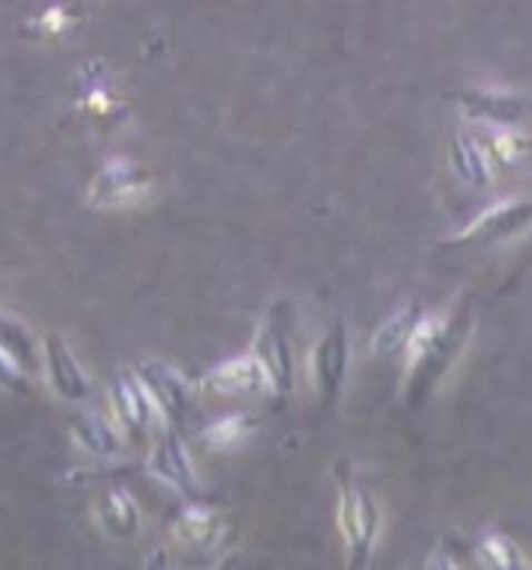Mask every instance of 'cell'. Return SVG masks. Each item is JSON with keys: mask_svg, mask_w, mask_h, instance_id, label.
Instances as JSON below:
<instances>
[{"mask_svg": "<svg viewBox=\"0 0 532 570\" xmlns=\"http://www.w3.org/2000/svg\"><path fill=\"white\" fill-rule=\"evenodd\" d=\"M473 330L470 307H461V314L449 320L423 317L416 323L414 336L407 342V380H404V404L420 407L430 399L435 383L449 373V367L464 352L466 338Z\"/></svg>", "mask_w": 532, "mask_h": 570, "instance_id": "1", "label": "cell"}, {"mask_svg": "<svg viewBox=\"0 0 532 570\" xmlns=\"http://www.w3.org/2000/svg\"><path fill=\"white\" fill-rule=\"evenodd\" d=\"M335 480H338V530L345 537L348 564L366 568L380 537V504L351 476L345 461L335 468Z\"/></svg>", "mask_w": 532, "mask_h": 570, "instance_id": "2", "label": "cell"}, {"mask_svg": "<svg viewBox=\"0 0 532 570\" xmlns=\"http://www.w3.org/2000/svg\"><path fill=\"white\" fill-rule=\"evenodd\" d=\"M288 330H292L288 304H273L260 333H257V342H254V354L260 357L266 376H269V389L276 395H292V389H295V348H292Z\"/></svg>", "mask_w": 532, "mask_h": 570, "instance_id": "3", "label": "cell"}, {"mask_svg": "<svg viewBox=\"0 0 532 570\" xmlns=\"http://www.w3.org/2000/svg\"><path fill=\"white\" fill-rule=\"evenodd\" d=\"M150 185L154 183H150L148 169L126 160V157H114L91 179L88 204L98 210H122V207H132L141 198H148Z\"/></svg>", "mask_w": 532, "mask_h": 570, "instance_id": "4", "label": "cell"}, {"mask_svg": "<svg viewBox=\"0 0 532 570\" xmlns=\"http://www.w3.org/2000/svg\"><path fill=\"white\" fill-rule=\"evenodd\" d=\"M141 376V383L150 392V399L157 404V414L167 420L169 426L183 430L188 411H191V383L185 380L176 367H169L167 361H145L135 370Z\"/></svg>", "mask_w": 532, "mask_h": 570, "instance_id": "5", "label": "cell"}, {"mask_svg": "<svg viewBox=\"0 0 532 570\" xmlns=\"http://www.w3.org/2000/svg\"><path fill=\"white\" fill-rule=\"evenodd\" d=\"M532 223V202H501L483 210L466 229L445 242V248H470V245H492L504 242Z\"/></svg>", "mask_w": 532, "mask_h": 570, "instance_id": "6", "label": "cell"}, {"mask_svg": "<svg viewBox=\"0 0 532 570\" xmlns=\"http://www.w3.org/2000/svg\"><path fill=\"white\" fill-rule=\"evenodd\" d=\"M148 473L157 476L160 483H167L169 489H176L188 502H198L200 499L198 473H195V464H191L188 449H185V442L176 433V426H169L167 433L157 439V445L150 449Z\"/></svg>", "mask_w": 532, "mask_h": 570, "instance_id": "7", "label": "cell"}, {"mask_svg": "<svg viewBox=\"0 0 532 570\" xmlns=\"http://www.w3.org/2000/svg\"><path fill=\"white\" fill-rule=\"evenodd\" d=\"M311 370H314V386L319 402L335 404L345 386V373H348V326L335 323L326 336L316 342L311 354Z\"/></svg>", "mask_w": 532, "mask_h": 570, "instance_id": "8", "label": "cell"}, {"mask_svg": "<svg viewBox=\"0 0 532 570\" xmlns=\"http://www.w3.org/2000/svg\"><path fill=\"white\" fill-rule=\"evenodd\" d=\"M45 352V370H48L50 389L67 399V402H85L91 395V380L82 370V364L76 361V354L67 345V338H60L57 333H50L41 345Z\"/></svg>", "mask_w": 532, "mask_h": 570, "instance_id": "9", "label": "cell"}, {"mask_svg": "<svg viewBox=\"0 0 532 570\" xmlns=\"http://www.w3.org/2000/svg\"><path fill=\"white\" fill-rule=\"evenodd\" d=\"M110 402H114V411H117L119 426L129 436H148L157 404H154V399H150V392L145 389L138 373H119L117 380H114V386H110Z\"/></svg>", "mask_w": 532, "mask_h": 570, "instance_id": "10", "label": "cell"}, {"mask_svg": "<svg viewBox=\"0 0 532 570\" xmlns=\"http://www.w3.org/2000/svg\"><path fill=\"white\" fill-rule=\"evenodd\" d=\"M454 101L461 104L470 119H480L499 129H514L516 122L526 117V101L514 95V91H501V88H473V91H461L454 95Z\"/></svg>", "mask_w": 532, "mask_h": 570, "instance_id": "11", "label": "cell"}, {"mask_svg": "<svg viewBox=\"0 0 532 570\" xmlns=\"http://www.w3.org/2000/svg\"><path fill=\"white\" fill-rule=\"evenodd\" d=\"M204 389L214 395H260L269 389V376L257 354H245L210 370L204 376Z\"/></svg>", "mask_w": 532, "mask_h": 570, "instance_id": "12", "label": "cell"}, {"mask_svg": "<svg viewBox=\"0 0 532 570\" xmlns=\"http://www.w3.org/2000/svg\"><path fill=\"white\" fill-rule=\"evenodd\" d=\"M98 523L104 533L114 539H135L141 530V511L138 502L126 489L110 487L100 492L98 499Z\"/></svg>", "mask_w": 532, "mask_h": 570, "instance_id": "13", "label": "cell"}, {"mask_svg": "<svg viewBox=\"0 0 532 570\" xmlns=\"http://www.w3.org/2000/svg\"><path fill=\"white\" fill-rule=\"evenodd\" d=\"M69 433L76 439V445L88 452L91 458H117L122 452V439L119 430L98 411H82L69 423Z\"/></svg>", "mask_w": 532, "mask_h": 570, "instance_id": "14", "label": "cell"}, {"mask_svg": "<svg viewBox=\"0 0 532 570\" xmlns=\"http://www.w3.org/2000/svg\"><path fill=\"white\" fill-rule=\"evenodd\" d=\"M173 537L191 549H214L226 537V520L219 518L214 508H185L179 518L173 520Z\"/></svg>", "mask_w": 532, "mask_h": 570, "instance_id": "15", "label": "cell"}, {"mask_svg": "<svg viewBox=\"0 0 532 570\" xmlns=\"http://www.w3.org/2000/svg\"><path fill=\"white\" fill-rule=\"evenodd\" d=\"M449 157L454 176H457L466 188H485V185L492 183V169H489L485 151L466 132L451 135Z\"/></svg>", "mask_w": 532, "mask_h": 570, "instance_id": "16", "label": "cell"}, {"mask_svg": "<svg viewBox=\"0 0 532 570\" xmlns=\"http://www.w3.org/2000/svg\"><path fill=\"white\" fill-rule=\"evenodd\" d=\"M426 317L423 314V307H404L398 314H392V317L385 320L383 326L376 330V336H373V345H370V352L376 354V357H388V354H398L407 348V342L414 336L416 323Z\"/></svg>", "mask_w": 532, "mask_h": 570, "instance_id": "17", "label": "cell"}, {"mask_svg": "<svg viewBox=\"0 0 532 570\" xmlns=\"http://www.w3.org/2000/svg\"><path fill=\"white\" fill-rule=\"evenodd\" d=\"M257 426H260V420L254 417L250 411H245V414H229V417L210 423L200 433V442L210 452H233V449H238L242 442H248L257 433Z\"/></svg>", "mask_w": 532, "mask_h": 570, "instance_id": "18", "label": "cell"}, {"mask_svg": "<svg viewBox=\"0 0 532 570\" xmlns=\"http://www.w3.org/2000/svg\"><path fill=\"white\" fill-rule=\"evenodd\" d=\"M0 352L7 354L13 364L26 370L29 376H32L38 364H41V357H38V342L35 336L13 317H0Z\"/></svg>", "mask_w": 532, "mask_h": 570, "instance_id": "19", "label": "cell"}, {"mask_svg": "<svg viewBox=\"0 0 532 570\" xmlns=\"http://www.w3.org/2000/svg\"><path fill=\"white\" fill-rule=\"evenodd\" d=\"M72 22H76L72 10L60 7V3H50L38 17L26 22V32L32 38H60V35H67L72 29Z\"/></svg>", "mask_w": 532, "mask_h": 570, "instance_id": "20", "label": "cell"}, {"mask_svg": "<svg viewBox=\"0 0 532 570\" xmlns=\"http://www.w3.org/2000/svg\"><path fill=\"white\" fill-rule=\"evenodd\" d=\"M489 148L495 154V160H501L504 167H516V164H523L532 154V138L523 132H514V129H499V132L492 135Z\"/></svg>", "mask_w": 532, "mask_h": 570, "instance_id": "21", "label": "cell"}, {"mask_svg": "<svg viewBox=\"0 0 532 570\" xmlns=\"http://www.w3.org/2000/svg\"><path fill=\"white\" fill-rule=\"evenodd\" d=\"M480 558H483V564H489V568H523V554H520V549H516L511 539L499 537V533H492V537H485L483 542H480Z\"/></svg>", "mask_w": 532, "mask_h": 570, "instance_id": "22", "label": "cell"}, {"mask_svg": "<svg viewBox=\"0 0 532 570\" xmlns=\"http://www.w3.org/2000/svg\"><path fill=\"white\" fill-rule=\"evenodd\" d=\"M0 389L13 395H29V373L0 352Z\"/></svg>", "mask_w": 532, "mask_h": 570, "instance_id": "23", "label": "cell"}]
</instances>
